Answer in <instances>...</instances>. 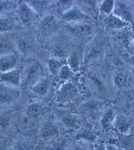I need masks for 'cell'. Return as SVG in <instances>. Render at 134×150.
Wrapping results in <instances>:
<instances>
[{
  "mask_svg": "<svg viewBox=\"0 0 134 150\" xmlns=\"http://www.w3.org/2000/svg\"><path fill=\"white\" fill-rule=\"evenodd\" d=\"M19 96V92L16 89L5 85H0V105L13 102Z\"/></svg>",
  "mask_w": 134,
  "mask_h": 150,
  "instance_id": "obj_1",
  "label": "cell"
},
{
  "mask_svg": "<svg viewBox=\"0 0 134 150\" xmlns=\"http://www.w3.org/2000/svg\"><path fill=\"white\" fill-rule=\"evenodd\" d=\"M16 48L12 37L4 33H0V57L14 53Z\"/></svg>",
  "mask_w": 134,
  "mask_h": 150,
  "instance_id": "obj_2",
  "label": "cell"
},
{
  "mask_svg": "<svg viewBox=\"0 0 134 150\" xmlns=\"http://www.w3.org/2000/svg\"><path fill=\"white\" fill-rule=\"evenodd\" d=\"M18 60L17 55L15 53L0 57V72H6L13 69Z\"/></svg>",
  "mask_w": 134,
  "mask_h": 150,
  "instance_id": "obj_3",
  "label": "cell"
},
{
  "mask_svg": "<svg viewBox=\"0 0 134 150\" xmlns=\"http://www.w3.org/2000/svg\"><path fill=\"white\" fill-rule=\"evenodd\" d=\"M21 70L13 69L6 72L1 73L0 80L3 82L18 86L20 83Z\"/></svg>",
  "mask_w": 134,
  "mask_h": 150,
  "instance_id": "obj_4",
  "label": "cell"
},
{
  "mask_svg": "<svg viewBox=\"0 0 134 150\" xmlns=\"http://www.w3.org/2000/svg\"><path fill=\"white\" fill-rule=\"evenodd\" d=\"M132 125V122L130 119L124 115H117L114 124L118 132L121 134H128Z\"/></svg>",
  "mask_w": 134,
  "mask_h": 150,
  "instance_id": "obj_5",
  "label": "cell"
},
{
  "mask_svg": "<svg viewBox=\"0 0 134 150\" xmlns=\"http://www.w3.org/2000/svg\"><path fill=\"white\" fill-rule=\"evenodd\" d=\"M114 10V14L122 20L129 23L133 22L131 14L126 6L123 3L119 2L115 4Z\"/></svg>",
  "mask_w": 134,
  "mask_h": 150,
  "instance_id": "obj_6",
  "label": "cell"
},
{
  "mask_svg": "<svg viewBox=\"0 0 134 150\" xmlns=\"http://www.w3.org/2000/svg\"><path fill=\"white\" fill-rule=\"evenodd\" d=\"M116 110L114 108L107 109L103 115L101 120V125L103 129L108 130L114 127V124L116 118Z\"/></svg>",
  "mask_w": 134,
  "mask_h": 150,
  "instance_id": "obj_7",
  "label": "cell"
},
{
  "mask_svg": "<svg viewBox=\"0 0 134 150\" xmlns=\"http://www.w3.org/2000/svg\"><path fill=\"white\" fill-rule=\"evenodd\" d=\"M39 69L40 67L37 64L28 67L24 73L23 78H20V83L22 82L24 85H28L32 83L39 74Z\"/></svg>",
  "mask_w": 134,
  "mask_h": 150,
  "instance_id": "obj_8",
  "label": "cell"
},
{
  "mask_svg": "<svg viewBox=\"0 0 134 150\" xmlns=\"http://www.w3.org/2000/svg\"><path fill=\"white\" fill-rule=\"evenodd\" d=\"M15 23L14 18L8 14L0 15V33L11 30Z\"/></svg>",
  "mask_w": 134,
  "mask_h": 150,
  "instance_id": "obj_9",
  "label": "cell"
},
{
  "mask_svg": "<svg viewBox=\"0 0 134 150\" xmlns=\"http://www.w3.org/2000/svg\"><path fill=\"white\" fill-rule=\"evenodd\" d=\"M107 27L113 29H119L126 27L129 23L124 21L115 15L111 14L108 17L107 21Z\"/></svg>",
  "mask_w": 134,
  "mask_h": 150,
  "instance_id": "obj_10",
  "label": "cell"
},
{
  "mask_svg": "<svg viewBox=\"0 0 134 150\" xmlns=\"http://www.w3.org/2000/svg\"><path fill=\"white\" fill-rule=\"evenodd\" d=\"M75 88L70 83L66 84L62 86L59 92L58 98L60 101H64L71 98L75 93Z\"/></svg>",
  "mask_w": 134,
  "mask_h": 150,
  "instance_id": "obj_11",
  "label": "cell"
},
{
  "mask_svg": "<svg viewBox=\"0 0 134 150\" xmlns=\"http://www.w3.org/2000/svg\"><path fill=\"white\" fill-rule=\"evenodd\" d=\"M49 87V84L48 81L47 79H43L33 86L32 89L36 94L44 96L48 93Z\"/></svg>",
  "mask_w": 134,
  "mask_h": 150,
  "instance_id": "obj_12",
  "label": "cell"
},
{
  "mask_svg": "<svg viewBox=\"0 0 134 150\" xmlns=\"http://www.w3.org/2000/svg\"><path fill=\"white\" fill-rule=\"evenodd\" d=\"M121 134L119 137L118 142L121 146L125 149H130L134 146V137L132 135Z\"/></svg>",
  "mask_w": 134,
  "mask_h": 150,
  "instance_id": "obj_13",
  "label": "cell"
},
{
  "mask_svg": "<svg viewBox=\"0 0 134 150\" xmlns=\"http://www.w3.org/2000/svg\"><path fill=\"white\" fill-rule=\"evenodd\" d=\"M43 112L42 107L36 104H32L28 107L26 115L29 118H34L40 116Z\"/></svg>",
  "mask_w": 134,
  "mask_h": 150,
  "instance_id": "obj_14",
  "label": "cell"
},
{
  "mask_svg": "<svg viewBox=\"0 0 134 150\" xmlns=\"http://www.w3.org/2000/svg\"><path fill=\"white\" fill-rule=\"evenodd\" d=\"M18 14L21 20L25 22L30 20L32 17V12L27 5L22 4L20 5Z\"/></svg>",
  "mask_w": 134,
  "mask_h": 150,
  "instance_id": "obj_15",
  "label": "cell"
},
{
  "mask_svg": "<svg viewBox=\"0 0 134 150\" xmlns=\"http://www.w3.org/2000/svg\"><path fill=\"white\" fill-rule=\"evenodd\" d=\"M83 17V14L80 11L75 9H72L64 14L62 18L66 20L73 21L78 20Z\"/></svg>",
  "mask_w": 134,
  "mask_h": 150,
  "instance_id": "obj_16",
  "label": "cell"
},
{
  "mask_svg": "<svg viewBox=\"0 0 134 150\" xmlns=\"http://www.w3.org/2000/svg\"><path fill=\"white\" fill-rule=\"evenodd\" d=\"M115 4V1L113 0L104 1L102 4L101 10L105 13L110 14L114 10Z\"/></svg>",
  "mask_w": 134,
  "mask_h": 150,
  "instance_id": "obj_17",
  "label": "cell"
},
{
  "mask_svg": "<svg viewBox=\"0 0 134 150\" xmlns=\"http://www.w3.org/2000/svg\"><path fill=\"white\" fill-rule=\"evenodd\" d=\"M91 30V28L88 25H79L74 29L75 33L80 36L89 34Z\"/></svg>",
  "mask_w": 134,
  "mask_h": 150,
  "instance_id": "obj_18",
  "label": "cell"
},
{
  "mask_svg": "<svg viewBox=\"0 0 134 150\" xmlns=\"http://www.w3.org/2000/svg\"><path fill=\"white\" fill-rule=\"evenodd\" d=\"M127 77L124 74L120 73L116 75L114 79L115 85L118 87H122L127 82Z\"/></svg>",
  "mask_w": 134,
  "mask_h": 150,
  "instance_id": "obj_19",
  "label": "cell"
},
{
  "mask_svg": "<svg viewBox=\"0 0 134 150\" xmlns=\"http://www.w3.org/2000/svg\"><path fill=\"white\" fill-rule=\"evenodd\" d=\"M56 131L55 127L49 125L46 126L43 129L42 135L44 137H48L55 134Z\"/></svg>",
  "mask_w": 134,
  "mask_h": 150,
  "instance_id": "obj_20",
  "label": "cell"
},
{
  "mask_svg": "<svg viewBox=\"0 0 134 150\" xmlns=\"http://www.w3.org/2000/svg\"><path fill=\"white\" fill-rule=\"evenodd\" d=\"M49 70L52 73L55 74L59 71L61 67V64L57 61L52 60L49 62Z\"/></svg>",
  "mask_w": 134,
  "mask_h": 150,
  "instance_id": "obj_21",
  "label": "cell"
},
{
  "mask_svg": "<svg viewBox=\"0 0 134 150\" xmlns=\"http://www.w3.org/2000/svg\"><path fill=\"white\" fill-rule=\"evenodd\" d=\"M62 121L63 123L68 126H72L76 123L75 117L73 115L68 114L63 116L62 118Z\"/></svg>",
  "mask_w": 134,
  "mask_h": 150,
  "instance_id": "obj_22",
  "label": "cell"
},
{
  "mask_svg": "<svg viewBox=\"0 0 134 150\" xmlns=\"http://www.w3.org/2000/svg\"><path fill=\"white\" fill-rule=\"evenodd\" d=\"M59 74L60 77L62 79H66L70 75V71L68 68L66 66L62 67L59 71Z\"/></svg>",
  "mask_w": 134,
  "mask_h": 150,
  "instance_id": "obj_23",
  "label": "cell"
},
{
  "mask_svg": "<svg viewBox=\"0 0 134 150\" xmlns=\"http://www.w3.org/2000/svg\"><path fill=\"white\" fill-rule=\"evenodd\" d=\"M70 65L73 69H76L78 67L79 63L77 55L74 54L71 56L70 59Z\"/></svg>",
  "mask_w": 134,
  "mask_h": 150,
  "instance_id": "obj_24",
  "label": "cell"
},
{
  "mask_svg": "<svg viewBox=\"0 0 134 150\" xmlns=\"http://www.w3.org/2000/svg\"><path fill=\"white\" fill-rule=\"evenodd\" d=\"M54 25V21L50 18H47L43 23V26L44 28L47 30L51 29Z\"/></svg>",
  "mask_w": 134,
  "mask_h": 150,
  "instance_id": "obj_25",
  "label": "cell"
},
{
  "mask_svg": "<svg viewBox=\"0 0 134 150\" xmlns=\"http://www.w3.org/2000/svg\"><path fill=\"white\" fill-rule=\"evenodd\" d=\"M54 53L55 56L61 57L64 54V49L61 46H56L54 50Z\"/></svg>",
  "mask_w": 134,
  "mask_h": 150,
  "instance_id": "obj_26",
  "label": "cell"
},
{
  "mask_svg": "<svg viewBox=\"0 0 134 150\" xmlns=\"http://www.w3.org/2000/svg\"><path fill=\"white\" fill-rule=\"evenodd\" d=\"M32 4H34L35 6L38 7H43L46 6L47 4V1H40V0H36V1H31Z\"/></svg>",
  "mask_w": 134,
  "mask_h": 150,
  "instance_id": "obj_27",
  "label": "cell"
},
{
  "mask_svg": "<svg viewBox=\"0 0 134 150\" xmlns=\"http://www.w3.org/2000/svg\"><path fill=\"white\" fill-rule=\"evenodd\" d=\"M9 2L8 1H0V13L6 11L8 6Z\"/></svg>",
  "mask_w": 134,
  "mask_h": 150,
  "instance_id": "obj_28",
  "label": "cell"
},
{
  "mask_svg": "<svg viewBox=\"0 0 134 150\" xmlns=\"http://www.w3.org/2000/svg\"><path fill=\"white\" fill-rule=\"evenodd\" d=\"M80 137L82 138L90 141H93L94 140V137L93 135L91 134L90 132L87 131H84L81 134Z\"/></svg>",
  "mask_w": 134,
  "mask_h": 150,
  "instance_id": "obj_29",
  "label": "cell"
},
{
  "mask_svg": "<svg viewBox=\"0 0 134 150\" xmlns=\"http://www.w3.org/2000/svg\"><path fill=\"white\" fill-rule=\"evenodd\" d=\"M64 145L61 142L55 143L52 145L51 150H64Z\"/></svg>",
  "mask_w": 134,
  "mask_h": 150,
  "instance_id": "obj_30",
  "label": "cell"
},
{
  "mask_svg": "<svg viewBox=\"0 0 134 150\" xmlns=\"http://www.w3.org/2000/svg\"><path fill=\"white\" fill-rule=\"evenodd\" d=\"M106 150H118L116 145L111 144H105Z\"/></svg>",
  "mask_w": 134,
  "mask_h": 150,
  "instance_id": "obj_31",
  "label": "cell"
},
{
  "mask_svg": "<svg viewBox=\"0 0 134 150\" xmlns=\"http://www.w3.org/2000/svg\"><path fill=\"white\" fill-rule=\"evenodd\" d=\"M95 150H106L105 144L103 143L99 144L95 147Z\"/></svg>",
  "mask_w": 134,
  "mask_h": 150,
  "instance_id": "obj_32",
  "label": "cell"
},
{
  "mask_svg": "<svg viewBox=\"0 0 134 150\" xmlns=\"http://www.w3.org/2000/svg\"><path fill=\"white\" fill-rule=\"evenodd\" d=\"M15 150H27V149L23 144H20L16 146Z\"/></svg>",
  "mask_w": 134,
  "mask_h": 150,
  "instance_id": "obj_33",
  "label": "cell"
},
{
  "mask_svg": "<svg viewBox=\"0 0 134 150\" xmlns=\"http://www.w3.org/2000/svg\"><path fill=\"white\" fill-rule=\"evenodd\" d=\"M131 62L134 65V56H133V57H131Z\"/></svg>",
  "mask_w": 134,
  "mask_h": 150,
  "instance_id": "obj_34",
  "label": "cell"
},
{
  "mask_svg": "<svg viewBox=\"0 0 134 150\" xmlns=\"http://www.w3.org/2000/svg\"><path fill=\"white\" fill-rule=\"evenodd\" d=\"M74 150H83V149H82V148H80L77 147V148H76Z\"/></svg>",
  "mask_w": 134,
  "mask_h": 150,
  "instance_id": "obj_35",
  "label": "cell"
},
{
  "mask_svg": "<svg viewBox=\"0 0 134 150\" xmlns=\"http://www.w3.org/2000/svg\"><path fill=\"white\" fill-rule=\"evenodd\" d=\"M133 115H134V112H133Z\"/></svg>",
  "mask_w": 134,
  "mask_h": 150,
  "instance_id": "obj_36",
  "label": "cell"
}]
</instances>
